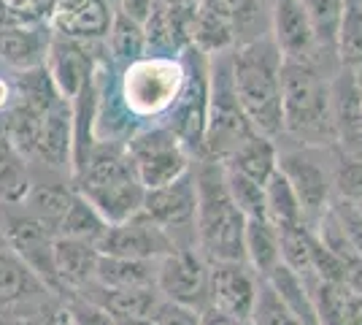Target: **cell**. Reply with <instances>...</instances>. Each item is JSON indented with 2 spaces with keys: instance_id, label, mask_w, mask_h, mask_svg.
I'll list each match as a JSON object with an SVG mask.
<instances>
[{
  "instance_id": "obj_15",
  "label": "cell",
  "mask_w": 362,
  "mask_h": 325,
  "mask_svg": "<svg viewBox=\"0 0 362 325\" xmlns=\"http://www.w3.org/2000/svg\"><path fill=\"white\" fill-rule=\"evenodd\" d=\"M330 114L338 152L362 157V98L357 74L349 68L330 79Z\"/></svg>"
},
{
  "instance_id": "obj_37",
  "label": "cell",
  "mask_w": 362,
  "mask_h": 325,
  "mask_svg": "<svg viewBox=\"0 0 362 325\" xmlns=\"http://www.w3.org/2000/svg\"><path fill=\"white\" fill-rule=\"evenodd\" d=\"M311 28H314V38H317L319 52L335 55V41H338V25H341V14H344V0H303Z\"/></svg>"
},
{
  "instance_id": "obj_51",
  "label": "cell",
  "mask_w": 362,
  "mask_h": 325,
  "mask_svg": "<svg viewBox=\"0 0 362 325\" xmlns=\"http://www.w3.org/2000/svg\"><path fill=\"white\" fill-rule=\"evenodd\" d=\"M360 215H362V203H360ZM360 255H362V252H360Z\"/></svg>"
},
{
  "instance_id": "obj_38",
  "label": "cell",
  "mask_w": 362,
  "mask_h": 325,
  "mask_svg": "<svg viewBox=\"0 0 362 325\" xmlns=\"http://www.w3.org/2000/svg\"><path fill=\"white\" fill-rule=\"evenodd\" d=\"M225 185L233 203L246 219H265V185H257L230 169H225Z\"/></svg>"
},
{
  "instance_id": "obj_48",
  "label": "cell",
  "mask_w": 362,
  "mask_h": 325,
  "mask_svg": "<svg viewBox=\"0 0 362 325\" xmlns=\"http://www.w3.org/2000/svg\"><path fill=\"white\" fill-rule=\"evenodd\" d=\"M163 6H195L197 0H160Z\"/></svg>"
},
{
  "instance_id": "obj_44",
  "label": "cell",
  "mask_w": 362,
  "mask_h": 325,
  "mask_svg": "<svg viewBox=\"0 0 362 325\" xmlns=\"http://www.w3.org/2000/svg\"><path fill=\"white\" fill-rule=\"evenodd\" d=\"M335 325H362V293L360 290H351L341 307V314Z\"/></svg>"
},
{
  "instance_id": "obj_27",
  "label": "cell",
  "mask_w": 362,
  "mask_h": 325,
  "mask_svg": "<svg viewBox=\"0 0 362 325\" xmlns=\"http://www.w3.org/2000/svg\"><path fill=\"white\" fill-rule=\"evenodd\" d=\"M265 219L279 233L292 231L298 225H305L298 195H295V190L284 179L281 171H276L271 179L265 182Z\"/></svg>"
},
{
  "instance_id": "obj_40",
  "label": "cell",
  "mask_w": 362,
  "mask_h": 325,
  "mask_svg": "<svg viewBox=\"0 0 362 325\" xmlns=\"http://www.w3.org/2000/svg\"><path fill=\"white\" fill-rule=\"evenodd\" d=\"M252 325H303L292 312L284 307V301L273 293V287L262 279L259 282V293H257V304L252 312Z\"/></svg>"
},
{
  "instance_id": "obj_17",
  "label": "cell",
  "mask_w": 362,
  "mask_h": 325,
  "mask_svg": "<svg viewBox=\"0 0 362 325\" xmlns=\"http://www.w3.org/2000/svg\"><path fill=\"white\" fill-rule=\"evenodd\" d=\"M44 65L52 81H54V87H57V93L65 101H74L76 95L84 90V84L95 76L98 60L90 55L87 44L57 35V38H52V47H49Z\"/></svg>"
},
{
  "instance_id": "obj_45",
  "label": "cell",
  "mask_w": 362,
  "mask_h": 325,
  "mask_svg": "<svg viewBox=\"0 0 362 325\" xmlns=\"http://www.w3.org/2000/svg\"><path fill=\"white\" fill-rule=\"evenodd\" d=\"M200 325H252V323L238 320V317H230V314L214 309V307H206V309L200 312Z\"/></svg>"
},
{
  "instance_id": "obj_50",
  "label": "cell",
  "mask_w": 362,
  "mask_h": 325,
  "mask_svg": "<svg viewBox=\"0 0 362 325\" xmlns=\"http://www.w3.org/2000/svg\"><path fill=\"white\" fill-rule=\"evenodd\" d=\"M357 74V87H360V98H362V71H354Z\"/></svg>"
},
{
  "instance_id": "obj_8",
  "label": "cell",
  "mask_w": 362,
  "mask_h": 325,
  "mask_svg": "<svg viewBox=\"0 0 362 325\" xmlns=\"http://www.w3.org/2000/svg\"><path fill=\"white\" fill-rule=\"evenodd\" d=\"M187 81L176 106L168 111L165 127H170L189 155L203 160L206 149V120H209V57L197 49H187L184 55Z\"/></svg>"
},
{
  "instance_id": "obj_20",
  "label": "cell",
  "mask_w": 362,
  "mask_h": 325,
  "mask_svg": "<svg viewBox=\"0 0 362 325\" xmlns=\"http://www.w3.org/2000/svg\"><path fill=\"white\" fill-rule=\"evenodd\" d=\"M100 261V249L90 241H78V239H54V271L60 279V290H87L95 282Z\"/></svg>"
},
{
  "instance_id": "obj_36",
  "label": "cell",
  "mask_w": 362,
  "mask_h": 325,
  "mask_svg": "<svg viewBox=\"0 0 362 325\" xmlns=\"http://www.w3.org/2000/svg\"><path fill=\"white\" fill-rule=\"evenodd\" d=\"M108 231V222L103 217L95 212V206L84 201L78 193H76V201L71 206V212L62 219L57 236L62 239H78V241H90L98 247V241L103 239V233Z\"/></svg>"
},
{
  "instance_id": "obj_6",
  "label": "cell",
  "mask_w": 362,
  "mask_h": 325,
  "mask_svg": "<svg viewBox=\"0 0 362 325\" xmlns=\"http://www.w3.org/2000/svg\"><path fill=\"white\" fill-rule=\"evenodd\" d=\"M257 133L246 120L233 87L230 52L209 60V120H206V149L203 160L225 163L243 141Z\"/></svg>"
},
{
  "instance_id": "obj_13",
  "label": "cell",
  "mask_w": 362,
  "mask_h": 325,
  "mask_svg": "<svg viewBox=\"0 0 362 325\" xmlns=\"http://www.w3.org/2000/svg\"><path fill=\"white\" fill-rule=\"evenodd\" d=\"M100 255L111 258H133V261H163L176 247V241L149 217L138 215L119 225H108L103 239L98 241Z\"/></svg>"
},
{
  "instance_id": "obj_2",
  "label": "cell",
  "mask_w": 362,
  "mask_h": 325,
  "mask_svg": "<svg viewBox=\"0 0 362 325\" xmlns=\"http://www.w3.org/2000/svg\"><path fill=\"white\" fill-rule=\"evenodd\" d=\"M281 65L284 57L273 38H262L230 52L233 87L246 120L259 136L276 139L284 133L281 114Z\"/></svg>"
},
{
  "instance_id": "obj_12",
  "label": "cell",
  "mask_w": 362,
  "mask_h": 325,
  "mask_svg": "<svg viewBox=\"0 0 362 325\" xmlns=\"http://www.w3.org/2000/svg\"><path fill=\"white\" fill-rule=\"evenodd\" d=\"M157 290L168 301L192 309L209 307V263L197 247H179L157 263Z\"/></svg>"
},
{
  "instance_id": "obj_30",
  "label": "cell",
  "mask_w": 362,
  "mask_h": 325,
  "mask_svg": "<svg viewBox=\"0 0 362 325\" xmlns=\"http://www.w3.org/2000/svg\"><path fill=\"white\" fill-rule=\"evenodd\" d=\"M38 290H46V287L33 277L30 268L16 258L0 236V304H16Z\"/></svg>"
},
{
  "instance_id": "obj_41",
  "label": "cell",
  "mask_w": 362,
  "mask_h": 325,
  "mask_svg": "<svg viewBox=\"0 0 362 325\" xmlns=\"http://www.w3.org/2000/svg\"><path fill=\"white\" fill-rule=\"evenodd\" d=\"M68 325H117V317L87 295H74L65 307Z\"/></svg>"
},
{
  "instance_id": "obj_26",
  "label": "cell",
  "mask_w": 362,
  "mask_h": 325,
  "mask_svg": "<svg viewBox=\"0 0 362 325\" xmlns=\"http://www.w3.org/2000/svg\"><path fill=\"white\" fill-rule=\"evenodd\" d=\"M76 201V190L65 185H38L30 187L25 206H28V215L35 217L44 228L57 236L62 219L71 212V206Z\"/></svg>"
},
{
  "instance_id": "obj_18",
  "label": "cell",
  "mask_w": 362,
  "mask_h": 325,
  "mask_svg": "<svg viewBox=\"0 0 362 325\" xmlns=\"http://www.w3.org/2000/svg\"><path fill=\"white\" fill-rule=\"evenodd\" d=\"M114 22V11L108 0H60L52 11V25L57 28V35L92 44L108 38Z\"/></svg>"
},
{
  "instance_id": "obj_35",
  "label": "cell",
  "mask_w": 362,
  "mask_h": 325,
  "mask_svg": "<svg viewBox=\"0 0 362 325\" xmlns=\"http://www.w3.org/2000/svg\"><path fill=\"white\" fill-rule=\"evenodd\" d=\"M16 98H19L16 103L33 108L38 114H46L57 101H62V95L57 93V87H54V81L49 76L46 65L19 74V79H16Z\"/></svg>"
},
{
  "instance_id": "obj_10",
  "label": "cell",
  "mask_w": 362,
  "mask_h": 325,
  "mask_svg": "<svg viewBox=\"0 0 362 325\" xmlns=\"http://www.w3.org/2000/svg\"><path fill=\"white\" fill-rule=\"evenodd\" d=\"M279 171L284 173L298 203L303 209V219L308 228H317L319 219L327 215L332 203V173L308 149H292L279 155Z\"/></svg>"
},
{
  "instance_id": "obj_22",
  "label": "cell",
  "mask_w": 362,
  "mask_h": 325,
  "mask_svg": "<svg viewBox=\"0 0 362 325\" xmlns=\"http://www.w3.org/2000/svg\"><path fill=\"white\" fill-rule=\"evenodd\" d=\"M157 263H160V261H133V258L100 255L92 285L100 287V290L157 287Z\"/></svg>"
},
{
  "instance_id": "obj_11",
  "label": "cell",
  "mask_w": 362,
  "mask_h": 325,
  "mask_svg": "<svg viewBox=\"0 0 362 325\" xmlns=\"http://www.w3.org/2000/svg\"><path fill=\"white\" fill-rule=\"evenodd\" d=\"M54 233L44 228L35 217L8 215L3 222V241L46 290H60V279L54 271Z\"/></svg>"
},
{
  "instance_id": "obj_24",
  "label": "cell",
  "mask_w": 362,
  "mask_h": 325,
  "mask_svg": "<svg viewBox=\"0 0 362 325\" xmlns=\"http://www.w3.org/2000/svg\"><path fill=\"white\" fill-rule=\"evenodd\" d=\"M243 252L246 263L259 279H265L281 263V233L268 219H246L243 231Z\"/></svg>"
},
{
  "instance_id": "obj_34",
  "label": "cell",
  "mask_w": 362,
  "mask_h": 325,
  "mask_svg": "<svg viewBox=\"0 0 362 325\" xmlns=\"http://www.w3.org/2000/svg\"><path fill=\"white\" fill-rule=\"evenodd\" d=\"M28 193H30V176L25 157L0 136V203L8 206L25 203Z\"/></svg>"
},
{
  "instance_id": "obj_4",
  "label": "cell",
  "mask_w": 362,
  "mask_h": 325,
  "mask_svg": "<svg viewBox=\"0 0 362 325\" xmlns=\"http://www.w3.org/2000/svg\"><path fill=\"white\" fill-rule=\"evenodd\" d=\"M281 114L284 133L303 147L335 144L330 114V79L322 76L317 62L284 60L281 65Z\"/></svg>"
},
{
  "instance_id": "obj_47",
  "label": "cell",
  "mask_w": 362,
  "mask_h": 325,
  "mask_svg": "<svg viewBox=\"0 0 362 325\" xmlns=\"http://www.w3.org/2000/svg\"><path fill=\"white\" fill-rule=\"evenodd\" d=\"M117 325H154L151 317H117Z\"/></svg>"
},
{
  "instance_id": "obj_3",
  "label": "cell",
  "mask_w": 362,
  "mask_h": 325,
  "mask_svg": "<svg viewBox=\"0 0 362 325\" xmlns=\"http://www.w3.org/2000/svg\"><path fill=\"white\" fill-rule=\"evenodd\" d=\"M197 215L195 247L206 263H246L243 231L246 217L233 203L225 185L222 163L200 160L195 169Z\"/></svg>"
},
{
  "instance_id": "obj_23",
  "label": "cell",
  "mask_w": 362,
  "mask_h": 325,
  "mask_svg": "<svg viewBox=\"0 0 362 325\" xmlns=\"http://www.w3.org/2000/svg\"><path fill=\"white\" fill-rule=\"evenodd\" d=\"M222 166L235 171V173H241L246 179H252L257 185H265L273 173L279 171V149H276L273 139L252 133Z\"/></svg>"
},
{
  "instance_id": "obj_42",
  "label": "cell",
  "mask_w": 362,
  "mask_h": 325,
  "mask_svg": "<svg viewBox=\"0 0 362 325\" xmlns=\"http://www.w3.org/2000/svg\"><path fill=\"white\" fill-rule=\"evenodd\" d=\"M151 320H154V325H200V309L163 298L151 314Z\"/></svg>"
},
{
  "instance_id": "obj_29",
  "label": "cell",
  "mask_w": 362,
  "mask_h": 325,
  "mask_svg": "<svg viewBox=\"0 0 362 325\" xmlns=\"http://www.w3.org/2000/svg\"><path fill=\"white\" fill-rule=\"evenodd\" d=\"M265 282L273 287V293L279 295L303 325H317V314H314V304H311V295L303 277H298L292 268H287L284 263H279L271 274L265 277Z\"/></svg>"
},
{
  "instance_id": "obj_9",
  "label": "cell",
  "mask_w": 362,
  "mask_h": 325,
  "mask_svg": "<svg viewBox=\"0 0 362 325\" xmlns=\"http://www.w3.org/2000/svg\"><path fill=\"white\" fill-rule=\"evenodd\" d=\"M141 215L149 217L154 225L176 241V247H184L181 236L195 247V215H197V185L195 171L189 169L181 179L170 182L157 190H146Z\"/></svg>"
},
{
  "instance_id": "obj_49",
  "label": "cell",
  "mask_w": 362,
  "mask_h": 325,
  "mask_svg": "<svg viewBox=\"0 0 362 325\" xmlns=\"http://www.w3.org/2000/svg\"><path fill=\"white\" fill-rule=\"evenodd\" d=\"M35 325H68V317H65V320H41V323H35Z\"/></svg>"
},
{
  "instance_id": "obj_5",
  "label": "cell",
  "mask_w": 362,
  "mask_h": 325,
  "mask_svg": "<svg viewBox=\"0 0 362 325\" xmlns=\"http://www.w3.org/2000/svg\"><path fill=\"white\" fill-rule=\"evenodd\" d=\"M187 81L184 57H151L133 62L119 76L122 108L136 120L163 117L176 106Z\"/></svg>"
},
{
  "instance_id": "obj_19",
  "label": "cell",
  "mask_w": 362,
  "mask_h": 325,
  "mask_svg": "<svg viewBox=\"0 0 362 325\" xmlns=\"http://www.w3.org/2000/svg\"><path fill=\"white\" fill-rule=\"evenodd\" d=\"M74 155V108L71 101H57L41 120V139L35 157L52 169H71Z\"/></svg>"
},
{
  "instance_id": "obj_28",
  "label": "cell",
  "mask_w": 362,
  "mask_h": 325,
  "mask_svg": "<svg viewBox=\"0 0 362 325\" xmlns=\"http://www.w3.org/2000/svg\"><path fill=\"white\" fill-rule=\"evenodd\" d=\"M41 120H44V114L22 106V103H14V106L3 114L0 136L8 141L25 160L35 157L38 139H41Z\"/></svg>"
},
{
  "instance_id": "obj_25",
  "label": "cell",
  "mask_w": 362,
  "mask_h": 325,
  "mask_svg": "<svg viewBox=\"0 0 362 325\" xmlns=\"http://www.w3.org/2000/svg\"><path fill=\"white\" fill-rule=\"evenodd\" d=\"M227 11L233 19L235 47L271 38L273 0H227Z\"/></svg>"
},
{
  "instance_id": "obj_31",
  "label": "cell",
  "mask_w": 362,
  "mask_h": 325,
  "mask_svg": "<svg viewBox=\"0 0 362 325\" xmlns=\"http://www.w3.org/2000/svg\"><path fill=\"white\" fill-rule=\"evenodd\" d=\"M108 49H111V57L122 62L124 68L144 60L149 55L144 25H138L136 19L114 11V22H111V30H108Z\"/></svg>"
},
{
  "instance_id": "obj_32",
  "label": "cell",
  "mask_w": 362,
  "mask_h": 325,
  "mask_svg": "<svg viewBox=\"0 0 362 325\" xmlns=\"http://www.w3.org/2000/svg\"><path fill=\"white\" fill-rule=\"evenodd\" d=\"M335 55L344 68L362 71V0H344Z\"/></svg>"
},
{
  "instance_id": "obj_16",
  "label": "cell",
  "mask_w": 362,
  "mask_h": 325,
  "mask_svg": "<svg viewBox=\"0 0 362 325\" xmlns=\"http://www.w3.org/2000/svg\"><path fill=\"white\" fill-rule=\"evenodd\" d=\"M271 38L284 60L317 62V38L303 0H273Z\"/></svg>"
},
{
  "instance_id": "obj_1",
  "label": "cell",
  "mask_w": 362,
  "mask_h": 325,
  "mask_svg": "<svg viewBox=\"0 0 362 325\" xmlns=\"http://www.w3.org/2000/svg\"><path fill=\"white\" fill-rule=\"evenodd\" d=\"M74 190L108 225H119L141 215L146 190L136 166L127 155L124 141H95L84 171L74 179Z\"/></svg>"
},
{
  "instance_id": "obj_7",
  "label": "cell",
  "mask_w": 362,
  "mask_h": 325,
  "mask_svg": "<svg viewBox=\"0 0 362 325\" xmlns=\"http://www.w3.org/2000/svg\"><path fill=\"white\" fill-rule=\"evenodd\" d=\"M124 147H127V155L136 166V173L144 190L165 187L189 171L192 155L187 152V147L179 141V136L165 125L136 130L124 141Z\"/></svg>"
},
{
  "instance_id": "obj_14",
  "label": "cell",
  "mask_w": 362,
  "mask_h": 325,
  "mask_svg": "<svg viewBox=\"0 0 362 325\" xmlns=\"http://www.w3.org/2000/svg\"><path fill=\"white\" fill-rule=\"evenodd\" d=\"M259 282L249 263H209V307L249 323Z\"/></svg>"
},
{
  "instance_id": "obj_43",
  "label": "cell",
  "mask_w": 362,
  "mask_h": 325,
  "mask_svg": "<svg viewBox=\"0 0 362 325\" xmlns=\"http://www.w3.org/2000/svg\"><path fill=\"white\" fill-rule=\"evenodd\" d=\"M154 6H157V0H117V14L130 16L138 25H144Z\"/></svg>"
},
{
  "instance_id": "obj_33",
  "label": "cell",
  "mask_w": 362,
  "mask_h": 325,
  "mask_svg": "<svg viewBox=\"0 0 362 325\" xmlns=\"http://www.w3.org/2000/svg\"><path fill=\"white\" fill-rule=\"evenodd\" d=\"M92 301L106 307L114 317H151L163 295L157 287H136V290H100V295Z\"/></svg>"
},
{
  "instance_id": "obj_39",
  "label": "cell",
  "mask_w": 362,
  "mask_h": 325,
  "mask_svg": "<svg viewBox=\"0 0 362 325\" xmlns=\"http://www.w3.org/2000/svg\"><path fill=\"white\" fill-rule=\"evenodd\" d=\"M332 195L351 203H362V157L338 152L332 166Z\"/></svg>"
},
{
  "instance_id": "obj_46",
  "label": "cell",
  "mask_w": 362,
  "mask_h": 325,
  "mask_svg": "<svg viewBox=\"0 0 362 325\" xmlns=\"http://www.w3.org/2000/svg\"><path fill=\"white\" fill-rule=\"evenodd\" d=\"M11 98H14V90H11V84H8L6 79L0 76V114H6L8 108L14 106V103H11Z\"/></svg>"
},
{
  "instance_id": "obj_21",
  "label": "cell",
  "mask_w": 362,
  "mask_h": 325,
  "mask_svg": "<svg viewBox=\"0 0 362 325\" xmlns=\"http://www.w3.org/2000/svg\"><path fill=\"white\" fill-rule=\"evenodd\" d=\"M49 47H52V38L38 25L19 22V25L0 28V60L16 68L19 74L41 68L46 62Z\"/></svg>"
}]
</instances>
